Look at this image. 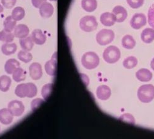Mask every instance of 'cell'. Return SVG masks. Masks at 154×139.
Listing matches in <instances>:
<instances>
[{
	"label": "cell",
	"mask_w": 154,
	"mask_h": 139,
	"mask_svg": "<svg viewBox=\"0 0 154 139\" xmlns=\"http://www.w3.org/2000/svg\"><path fill=\"white\" fill-rule=\"evenodd\" d=\"M152 73L147 69H140L136 73V78L140 82H147L152 79Z\"/></svg>",
	"instance_id": "cell-17"
},
{
	"label": "cell",
	"mask_w": 154,
	"mask_h": 139,
	"mask_svg": "<svg viewBox=\"0 0 154 139\" xmlns=\"http://www.w3.org/2000/svg\"><path fill=\"white\" fill-rule=\"evenodd\" d=\"M137 59L134 56H130L126 58L123 62V65L125 68L127 69H131L135 68L137 65Z\"/></svg>",
	"instance_id": "cell-28"
},
{
	"label": "cell",
	"mask_w": 154,
	"mask_h": 139,
	"mask_svg": "<svg viewBox=\"0 0 154 139\" xmlns=\"http://www.w3.org/2000/svg\"><path fill=\"white\" fill-rule=\"evenodd\" d=\"M14 116L8 109L3 108L0 109V122L4 125H9L13 121Z\"/></svg>",
	"instance_id": "cell-13"
},
{
	"label": "cell",
	"mask_w": 154,
	"mask_h": 139,
	"mask_svg": "<svg viewBox=\"0 0 154 139\" xmlns=\"http://www.w3.org/2000/svg\"><path fill=\"white\" fill-rule=\"evenodd\" d=\"M150 66H151V68L154 71V58L150 62Z\"/></svg>",
	"instance_id": "cell-39"
},
{
	"label": "cell",
	"mask_w": 154,
	"mask_h": 139,
	"mask_svg": "<svg viewBox=\"0 0 154 139\" xmlns=\"http://www.w3.org/2000/svg\"><path fill=\"white\" fill-rule=\"evenodd\" d=\"M100 59L98 55L93 52L85 53L82 58V64L86 69H93L99 65Z\"/></svg>",
	"instance_id": "cell-3"
},
{
	"label": "cell",
	"mask_w": 154,
	"mask_h": 139,
	"mask_svg": "<svg viewBox=\"0 0 154 139\" xmlns=\"http://www.w3.org/2000/svg\"><path fill=\"white\" fill-rule=\"evenodd\" d=\"M20 67V63L15 59H8L5 65V72L8 74H12L14 71Z\"/></svg>",
	"instance_id": "cell-19"
},
{
	"label": "cell",
	"mask_w": 154,
	"mask_h": 139,
	"mask_svg": "<svg viewBox=\"0 0 154 139\" xmlns=\"http://www.w3.org/2000/svg\"><path fill=\"white\" fill-rule=\"evenodd\" d=\"M121 57V53L119 48L115 46H110L104 51V60L109 64L117 62Z\"/></svg>",
	"instance_id": "cell-4"
},
{
	"label": "cell",
	"mask_w": 154,
	"mask_h": 139,
	"mask_svg": "<svg viewBox=\"0 0 154 139\" xmlns=\"http://www.w3.org/2000/svg\"><path fill=\"white\" fill-rule=\"evenodd\" d=\"M82 6L86 12H91L96 9L97 2L96 0H82Z\"/></svg>",
	"instance_id": "cell-23"
},
{
	"label": "cell",
	"mask_w": 154,
	"mask_h": 139,
	"mask_svg": "<svg viewBox=\"0 0 154 139\" xmlns=\"http://www.w3.org/2000/svg\"><path fill=\"white\" fill-rule=\"evenodd\" d=\"M50 1H51V2H56L57 0H50Z\"/></svg>",
	"instance_id": "cell-41"
},
{
	"label": "cell",
	"mask_w": 154,
	"mask_h": 139,
	"mask_svg": "<svg viewBox=\"0 0 154 139\" xmlns=\"http://www.w3.org/2000/svg\"><path fill=\"white\" fill-rule=\"evenodd\" d=\"M14 35L12 32H9L5 30L0 32V41L5 43H11L14 40Z\"/></svg>",
	"instance_id": "cell-29"
},
{
	"label": "cell",
	"mask_w": 154,
	"mask_h": 139,
	"mask_svg": "<svg viewBox=\"0 0 154 139\" xmlns=\"http://www.w3.org/2000/svg\"><path fill=\"white\" fill-rule=\"evenodd\" d=\"M3 11V6H2L1 4H0V14H1Z\"/></svg>",
	"instance_id": "cell-40"
},
{
	"label": "cell",
	"mask_w": 154,
	"mask_h": 139,
	"mask_svg": "<svg viewBox=\"0 0 154 139\" xmlns=\"http://www.w3.org/2000/svg\"><path fill=\"white\" fill-rule=\"evenodd\" d=\"M29 34V29L25 24H19L14 30V35L18 39H23Z\"/></svg>",
	"instance_id": "cell-18"
},
{
	"label": "cell",
	"mask_w": 154,
	"mask_h": 139,
	"mask_svg": "<svg viewBox=\"0 0 154 139\" xmlns=\"http://www.w3.org/2000/svg\"><path fill=\"white\" fill-rule=\"evenodd\" d=\"M141 40L145 43H150L154 40V29L150 28L145 29L140 35Z\"/></svg>",
	"instance_id": "cell-20"
},
{
	"label": "cell",
	"mask_w": 154,
	"mask_h": 139,
	"mask_svg": "<svg viewBox=\"0 0 154 139\" xmlns=\"http://www.w3.org/2000/svg\"><path fill=\"white\" fill-rule=\"evenodd\" d=\"M112 13L116 17V22H123L128 16L127 11L121 6H115L112 10Z\"/></svg>",
	"instance_id": "cell-12"
},
{
	"label": "cell",
	"mask_w": 154,
	"mask_h": 139,
	"mask_svg": "<svg viewBox=\"0 0 154 139\" xmlns=\"http://www.w3.org/2000/svg\"><path fill=\"white\" fill-rule=\"evenodd\" d=\"M36 86L33 83L21 84L18 85L15 89V94L19 98H33L37 95Z\"/></svg>",
	"instance_id": "cell-1"
},
{
	"label": "cell",
	"mask_w": 154,
	"mask_h": 139,
	"mask_svg": "<svg viewBox=\"0 0 154 139\" xmlns=\"http://www.w3.org/2000/svg\"><path fill=\"white\" fill-rule=\"evenodd\" d=\"M45 2H46V0H32L33 6L36 8H40V6Z\"/></svg>",
	"instance_id": "cell-38"
},
{
	"label": "cell",
	"mask_w": 154,
	"mask_h": 139,
	"mask_svg": "<svg viewBox=\"0 0 154 139\" xmlns=\"http://www.w3.org/2000/svg\"><path fill=\"white\" fill-rule=\"evenodd\" d=\"M127 3L131 8L137 9L142 6L144 3V0H126Z\"/></svg>",
	"instance_id": "cell-34"
},
{
	"label": "cell",
	"mask_w": 154,
	"mask_h": 139,
	"mask_svg": "<svg viewBox=\"0 0 154 139\" xmlns=\"http://www.w3.org/2000/svg\"><path fill=\"white\" fill-rule=\"evenodd\" d=\"M25 16V10L22 7H16L12 12V17L16 21L22 20Z\"/></svg>",
	"instance_id": "cell-30"
},
{
	"label": "cell",
	"mask_w": 154,
	"mask_h": 139,
	"mask_svg": "<svg viewBox=\"0 0 154 139\" xmlns=\"http://www.w3.org/2000/svg\"><path fill=\"white\" fill-rule=\"evenodd\" d=\"M57 52H56L51 58V59L47 61L45 65V69L48 75L50 76H54L57 72Z\"/></svg>",
	"instance_id": "cell-9"
},
{
	"label": "cell",
	"mask_w": 154,
	"mask_h": 139,
	"mask_svg": "<svg viewBox=\"0 0 154 139\" xmlns=\"http://www.w3.org/2000/svg\"><path fill=\"white\" fill-rule=\"evenodd\" d=\"M19 43L22 49L27 52L31 51L34 46V42L32 36H27L23 39H20Z\"/></svg>",
	"instance_id": "cell-22"
},
{
	"label": "cell",
	"mask_w": 154,
	"mask_h": 139,
	"mask_svg": "<svg viewBox=\"0 0 154 139\" xmlns=\"http://www.w3.org/2000/svg\"><path fill=\"white\" fill-rule=\"evenodd\" d=\"M26 78V72L20 67L17 68L12 74V79L16 82L23 81Z\"/></svg>",
	"instance_id": "cell-27"
},
{
	"label": "cell",
	"mask_w": 154,
	"mask_h": 139,
	"mask_svg": "<svg viewBox=\"0 0 154 139\" xmlns=\"http://www.w3.org/2000/svg\"><path fill=\"white\" fill-rule=\"evenodd\" d=\"M97 97L100 100H107L111 96V90L107 85H102L97 87L96 90Z\"/></svg>",
	"instance_id": "cell-11"
},
{
	"label": "cell",
	"mask_w": 154,
	"mask_h": 139,
	"mask_svg": "<svg viewBox=\"0 0 154 139\" xmlns=\"http://www.w3.org/2000/svg\"><path fill=\"white\" fill-rule=\"evenodd\" d=\"M119 120L129 124H131V125L135 124V119L134 116L130 113L123 114V115L120 116Z\"/></svg>",
	"instance_id": "cell-33"
},
{
	"label": "cell",
	"mask_w": 154,
	"mask_h": 139,
	"mask_svg": "<svg viewBox=\"0 0 154 139\" xmlns=\"http://www.w3.org/2000/svg\"><path fill=\"white\" fill-rule=\"evenodd\" d=\"M43 103H44V100L41 98H39L33 100L32 103H31L32 110L33 111H36Z\"/></svg>",
	"instance_id": "cell-36"
},
{
	"label": "cell",
	"mask_w": 154,
	"mask_h": 139,
	"mask_svg": "<svg viewBox=\"0 0 154 139\" xmlns=\"http://www.w3.org/2000/svg\"><path fill=\"white\" fill-rule=\"evenodd\" d=\"M8 108L12 115L16 117L22 116L25 111V106L23 103L19 100L11 101L8 104Z\"/></svg>",
	"instance_id": "cell-7"
},
{
	"label": "cell",
	"mask_w": 154,
	"mask_h": 139,
	"mask_svg": "<svg viewBox=\"0 0 154 139\" xmlns=\"http://www.w3.org/2000/svg\"><path fill=\"white\" fill-rule=\"evenodd\" d=\"M40 16L43 18H49L54 13V7L49 3L45 2L39 8Z\"/></svg>",
	"instance_id": "cell-15"
},
{
	"label": "cell",
	"mask_w": 154,
	"mask_h": 139,
	"mask_svg": "<svg viewBox=\"0 0 154 139\" xmlns=\"http://www.w3.org/2000/svg\"><path fill=\"white\" fill-rule=\"evenodd\" d=\"M147 23L146 16L143 13L135 14L131 19L130 25L133 29L138 30L142 28Z\"/></svg>",
	"instance_id": "cell-8"
},
{
	"label": "cell",
	"mask_w": 154,
	"mask_h": 139,
	"mask_svg": "<svg viewBox=\"0 0 154 139\" xmlns=\"http://www.w3.org/2000/svg\"><path fill=\"white\" fill-rule=\"evenodd\" d=\"M122 46L128 49H131L136 46V41L134 38L130 35H126L124 36L122 41Z\"/></svg>",
	"instance_id": "cell-24"
},
{
	"label": "cell",
	"mask_w": 154,
	"mask_h": 139,
	"mask_svg": "<svg viewBox=\"0 0 154 139\" xmlns=\"http://www.w3.org/2000/svg\"><path fill=\"white\" fill-rule=\"evenodd\" d=\"M137 97L142 103L151 102L154 98V86L151 84L140 86L137 90Z\"/></svg>",
	"instance_id": "cell-2"
},
{
	"label": "cell",
	"mask_w": 154,
	"mask_h": 139,
	"mask_svg": "<svg viewBox=\"0 0 154 139\" xmlns=\"http://www.w3.org/2000/svg\"><path fill=\"white\" fill-rule=\"evenodd\" d=\"M18 58L21 61L25 62V63H28L30 62L33 59L32 55L29 53L27 51H25V50H21L18 53Z\"/></svg>",
	"instance_id": "cell-32"
},
{
	"label": "cell",
	"mask_w": 154,
	"mask_h": 139,
	"mask_svg": "<svg viewBox=\"0 0 154 139\" xmlns=\"http://www.w3.org/2000/svg\"><path fill=\"white\" fill-rule=\"evenodd\" d=\"M11 79L7 75H2L0 77V90L6 92L9 90L11 85Z\"/></svg>",
	"instance_id": "cell-26"
},
{
	"label": "cell",
	"mask_w": 154,
	"mask_h": 139,
	"mask_svg": "<svg viewBox=\"0 0 154 139\" xmlns=\"http://www.w3.org/2000/svg\"><path fill=\"white\" fill-rule=\"evenodd\" d=\"M53 90V84H48L45 85L42 90V95L45 100L47 101L49 97L52 93Z\"/></svg>",
	"instance_id": "cell-31"
},
{
	"label": "cell",
	"mask_w": 154,
	"mask_h": 139,
	"mask_svg": "<svg viewBox=\"0 0 154 139\" xmlns=\"http://www.w3.org/2000/svg\"><path fill=\"white\" fill-rule=\"evenodd\" d=\"M100 21L102 25H104L105 26L110 27L113 26L115 24V22H116V17L113 13L107 12L101 14Z\"/></svg>",
	"instance_id": "cell-14"
},
{
	"label": "cell",
	"mask_w": 154,
	"mask_h": 139,
	"mask_svg": "<svg viewBox=\"0 0 154 139\" xmlns=\"http://www.w3.org/2000/svg\"><path fill=\"white\" fill-rule=\"evenodd\" d=\"M29 74L33 80H40L43 75L42 68L40 63L33 62L31 64L29 67Z\"/></svg>",
	"instance_id": "cell-10"
},
{
	"label": "cell",
	"mask_w": 154,
	"mask_h": 139,
	"mask_svg": "<svg viewBox=\"0 0 154 139\" xmlns=\"http://www.w3.org/2000/svg\"><path fill=\"white\" fill-rule=\"evenodd\" d=\"M114 39L115 33L113 30L110 29H102L96 35L97 42L102 46H105L110 43Z\"/></svg>",
	"instance_id": "cell-6"
},
{
	"label": "cell",
	"mask_w": 154,
	"mask_h": 139,
	"mask_svg": "<svg viewBox=\"0 0 154 139\" xmlns=\"http://www.w3.org/2000/svg\"><path fill=\"white\" fill-rule=\"evenodd\" d=\"M98 23L96 18L93 16H86L80 21V29L86 32H91L97 29Z\"/></svg>",
	"instance_id": "cell-5"
},
{
	"label": "cell",
	"mask_w": 154,
	"mask_h": 139,
	"mask_svg": "<svg viewBox=\"0 0 154 139\" xmlns=\"http://www.w3.org/2000/svg\"><path fill=\"white\" fill-rule=\"evenodd\" d=\"M17 48V45L14 43H5L2 46V52L5 55L10 56L16 52Z\"/></svg>",
	"instance_id": "cell-21"
},
{
	"label": "cell",
	"mask_w": 154,
	"mask_h": 139,
	"mask_svg": "<svg viewBox=\"0 0 154 139\" xmlns=\"http://www.w3.org/2000/svg\"><path fill=\"white\" fill-rule=\"evenodd\" d=\"M148 22L149 26L154 29V3L149 8L148 11Z\"/></svg>",
	"instance_id": "cell-35"
},
{
	"label": "cell",
	"mask_w": 154,
	"mask_h": 139,
	"mask_svg": "<svg viewBox=\"0 0 154 139\" xmlns=\"http://www.w3.org/2000/svg\"><path fill=\"white\" fill-rule=\"evenodd\" d=\"M1 1L3 6L6 9L13 8L17 2V0H1Z\"/></svg>",
	"instance_id": "cell-37"
},
{
	"label": "cell",
	"mask_w": 154,
	"mask_h": 139,
	"mask_svg": "<svg viewBox=\"0 0 154 139\" xmlns=\"http://www.w3.org/2000/svg\"><path fill=\"white\" fill-rule=\"evenodd\" d=\"M32 38L33 42L38 45H43L46 41L45 34L40 29H35L32 33Z\"/></svg>",
	"instance_id": "cell-16"
},
{
	"label": "cell",
	"mask_w": 154,
	"mask_h": 139,
	"mask_svg": "<svg viewBox=\"0 0 154 139\" xmlns=\"http://www.w3.org/2000/svg\"><path fill=\"white\" fill-rule=\"evenodd\" d=\"M16 21L12 17V16H8L3 23L4 30L7 32H12L16 27Z\"/></svg>",
	"instance_id": "cell-25"
}]
</instances>
